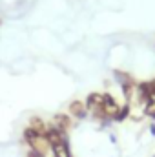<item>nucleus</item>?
<instances>
[{
    "mask_svg": "<svg viewBox=\"0 0 155 157\" xmlns=\"http://www.w3.org/2000/svg\"><path fill=\"white\" fill-rule=\"evenodd\" d=\"M115 78L120 82V86L135 84V82H133V78H131V75H128V73H124V71H115Z\"/></svg>",
    "mask_w": 155,
    "mask_h": 157,
    "instance_id": "obj_7",
    "label": "nucleus"
},
{
    "mask_svg": "<svg viewBox=\"0 0 155 157\" xmlns=\"http://www.w3.org/2000/svg\"><path fill=\"white\" fill-rule=\"evenodd\" d=\"M150 132H152V135H155V124H152V126H150Z\"/></svg>",
    "mask_w": 155,
    "mask_h": 157,
    "instance_id": "obj_10",
    "label": "nucleus"
},
{
    "mask_svg": "<svg viewBox=\"0 0 155 157\" xmlns=\"http://www.w3.org/2000/svg\"><path fill=\"white\" fill-rule=\"evenodd\" d=\"M70 115H73L75 119H84L88 115V108L82 101H73L70 104Z\"/></svg>",
    "mask_w": 155,
    "mask_h": 157,
    "instance_id": "obj_4",
    "label": "nucleus"
},
{
    "mask_svg": "<svg viewBox=\"0 0 155 157\" xmlns=\"http://www.w3.org/2000/svg\"><path fill=\"white\" fill-rule=\"evenodd\" d=\"M152 95H153V93H152L150 82H139V84H135V97H137L142 104H146V101H148Z\"/></svg>",
    "mask_w": 155,
    "mask_h": 157,
    "instance_id": "obj_3",
    "label": "nucleus"
},
{
    "mask_svg": "<svg viewBox=\"0 0 155 157\" xmlns=\"http://www.w3.org/2000/svg\"><path fill=\"white\" fill-rule=\"evenodd\" d=\"M28 157H46V155H44V154H40V152H37V150H31V148H29Z\"/></svg>",
    "mask_w": 155,
    "mask_h": 157,
    "instance_id": "obj_9",
    "label": "nucleus"
},
{
    "mask_svg": "<svg viewBox=\"0 0 155 157\" xmlns=\"http://www.w3.org/2000/svg\"><path fill=\"white\" fill-rule=\"evenodd\" d=\"M53 122L59 124V126H62V128H68V126H70V115H62V113H59V115H55Z\"/></svg>",
    "mask_w": 155,
    "mask_h": 157,
    "instance_id": "obj_8",
    "label": "nucleus"
},
{
    "mask_svg": "<svg viewBox=\"0 0 155 157\" xmlns=\"http://www.w3.org/2000/svg\"><path fill=\"white\" fill-rule=\"evenodd\" d=\"M51 152H53V157H71L70 139H60V141L53 143L51 144Z\"/></svg>",
    "mask_w": 155,
    "mask_h": 157,
    "instance_id": "obj_2",
    "label": "nucleus"
},
{
    "mask_svg": "<svg viewBox=\"0 0 155 157\" xmlns=\"http://www.w3.org/2000/svg\"><path fill=\"white\" fill-rule=\"evenodd\" d=\"M144 113H146L148 117L155 119V93L146 101V104H144Z\"/></svg>",
    "mask_w": 155,
    "mask_h": 157,
    "instance_id": "obj_6",
    "label": "nucleus"
},
{
    "mask_svg": "<svg viewBox=\"0 0 155 157\" xmlns=\"http://www.w3.org/2000/svg\"><path fill=\"white\" fill-rule=\"evenodd\" d=\"M100 106H102V112H104V115L108 119H115V115L119 113V104H117V101L110 95V93H102V102H100Z\"/></svg>",
    "mask_w": 155,
    "mask_h": 157,
    "instance_id": "obj_1",
    "label": "nucleus"
},
{
    "mask_svg": "<svg viewBox=\"0 0 155 157\" xmlns=\"http://www.w3.org/2000/svg\"><path fill=\"white\" fill-rule=\"evenodd\" d=\"M130 112H131V108H130V102H126L124 106H120V108H119V113L115 115V119H113V121H117V122H122L124 119L130 117Z\"/></svg>",
    "mask_w": 155,
    "mask_h": 157,
    "instance_id": "obj_5",
    "label": "nucleus"
}]
</instances>
